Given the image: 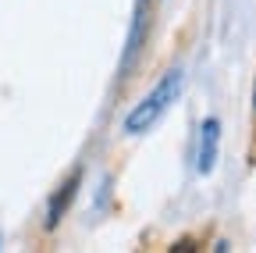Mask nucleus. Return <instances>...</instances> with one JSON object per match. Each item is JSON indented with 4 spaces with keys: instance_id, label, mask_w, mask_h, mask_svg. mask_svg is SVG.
<instances>
[{
    "instance_id": "nucleus-1",
    "label": "nucleus",
    "mask_w": 256,
    "mask_h": 253,
    "mask_svg": "<svg viewBox=\"0 0 256 253\" xmlns=\"http://www.w3.org/2000/svg\"><path fill=\"white\" fill-rule=\"evenodd\" d=\"M182 89H185V72H182V68H168L164 75H160V82L146 93V97H142L132 111H128V118H124V136H146L153 125L178 104Z\"/></svg>"
},
{
    "instance_id": "nucleus-2",
    "label": "nucleus",
    "mask_w": 256,
    "mask_h": 253,
    "mask_svg": "<svg viewBox=\"0 0 256 253\" xmlns=\"http://www.w3.org/2000/svg\"><path fill=\"white\" fill-rule=\"evenodd\" d=\"M220 157V118H203L200 136H196V171L210 175Z\"/></svg>"
},
{
    "instance_id": "nucleus-3",
    "label": "nucleus",
    "mask_w": 256,
    "mask_h": 253,
    "mask_svg": "<svg viewBox=\"0 0 256 253\" xmlns=\"http://www.w3.org/2000/svg\"><path fill=\"white\" fill-rule=\"evenodd\" d=\"M78 182H82V171H72V178L64 182V185H57V193L50 196V207H46V228L50 232L60 225V217L68 214V207H72V200L78 193Z\"/></svg>"
}]
</instances>
